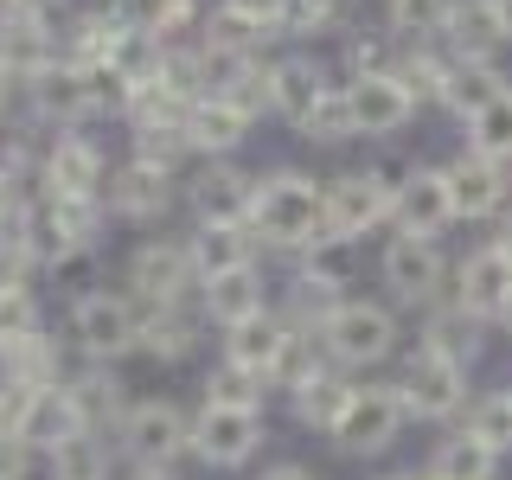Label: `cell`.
Wrapping results in <instances>:
<instances>
[{
  "label": "cell",
  "mask_w": 512,
  "mask_h": 480,
  "mask_svg": "<svg viewBox=\"0 0 512 480\" xmlns=\"http://www.w3.org/2000/svg\"><path fill=\"white\" fill-rule=\"evenodd\" d=\"M340 13H346V0H288V26L295 32H327V26H340Z\"/></svg>",
  "instance_id": "48"
},
{
  "label": "cell",
  "mask_w": 512,
  "mask_h": 480,
  "mask_svg": "<svg viewBox=\"0 0 512 480\" xmlns=\"http://www.w3.org/2000/svg\"><path fill=\"white\" fill-rule=\"evenodd\" d=\"M224 333H231V340H224V359L256 372V378L276 372V359L288 352V340H295V327L276 320V314H250V320H237V327H224Z\"/></svg>",
  "instance_id": "10"
},
{
  "label": "cell",
  "mask_w": 512,
  "mask_h": 480,
  "mask_svg": "<svg viewBox=\"0 0 512 480\" xmlns=\"http://www.w3.org/2000/svg\"><path fill=\"white\" fill-rule=\"evenodd\" d=\"M13 13H26V0H0V26H7Z\"/></svg>",
  "instance_id": "54"
},
{
  "label": "cell",
  "mask_w": 512,
  "mask_h": 480,
  "mask_svg": "<svg viewBox=\"0 0 512 480\" xmlns=\"http://www.w3.org/2000/svg\"><path fill=\"white\" fill-rule=\"evenodd\" d=\"M135 480H173V474H160V468H141V474H135Z\"/></svg>",
  "instance_id": "57"
},
{
  "label": "cell",
  "mask_w": 512,
  "mask_h": 480,
  "mask_svg": "<svg viewBox=\"0 0 512 480\" xmlns=\"http://www.w3.org/2000/svg\"><path fill=\"white\" fill-rule=\"evenodd\" d=\"M346 96H352L359 135H397V128L410 122V109H416L397 77H359V84H346Z\"/></svg>",
  "instance_id": "14"
},
{
  "label": "cell",
  "mask_w": 512,
  "mask_h": 480,
  "mask_svg": "<svg viewBox=\"0 0 512 480\" xmlns=\"http://www.w3.org/2000/svg\"><path fill=\"white\" fill-rule=\"evenodd\" d=\"M301 276L320 282V288H346L352 276V250H346V237H320V244H308V263H301Z\"/></svg>",
  "instance_id": "39"
},
{
  "label": "cell",
  "mask_w": 512,
  "mask_h": 480,
  "mask_svg": "<svg viewBox=\"0 0 512 480\" xmlns=\"http://www.w3.org/2000/svg\"><path fill=\"white\" fill-rule=\"evenodd\" d=\"M71 397H77V410H84V429H90V436L109 423V416H128V410H122V384H116V378H77V384H71Z\"/></svg>",
  "instance_id": "38"
},
{
  "label": "cell",
  "mask_w": 512,
  "mask_h": 480,
  "mask_svg": "<svg viewBox=\"0 0 512 480\" xmlns=\"http://www.w3.org/2000/svg\"><path fill=\"white\" fill-rule=\"evenodd\" d=\"M186 20H192V0H160V7L148 13V32H154L160 45H167V39H173V32H180Z\"/></svg>",
  "instance_id": "49"
},
{
  "label": "cell",
  "mask_w": 512,
  "mask_h": 480,
  "mask_svg": "<svg viewBox=\"0 0 512 480\" xmlns=\"http://www.w3.org/2000/svg\"><path fill=\"white\" fill-rule=\"evenodd\" d=\"M71 436H84V410H77L71 384H45V391H39V404H32L26 442H39V448H58V442H71Z\"/></svg>",
  "instance_id": "24"
},
{
  "label": "cell",
  "mask_w": 512,
  "mask_h": 480,
  "mask_svg": "<svg viewBox=\"0 0 512 480\" xmlns=\"http://www.w3.org/2000/svg\"><path fill=\"white\" fill-rule=\"evenodd\" d=\"M352 391H359V384H346V378H333V372H314V378L295 391V416H301L308 429H327V436H333V423L346 416Z\"/></svg>",
  "instance_id": "29"
},
{
  "label": "cell",
  "mask_w": 512,
  "mask_h": 480,
  "mask_svg": "<svg viewBox=\"0 0 512 480\" xmlns=\"http://www.w3.org/2000/svg\"><path fill=\"white\" fill-rule=\"evenodd\" d=\"M122 448L141 461V468H160L167 474V461L180 455V448H192V429L180 404H167V397H148V404H135L122 416Z\"/></svg>",
  "instance_id": "6"
},
{
  "label": "cell",
  "mask_w": 512,
  "mask_h": 480,
  "mask_svg": "<svg viewBox=\"0 0 512 480\" xmlns=\"http://www.w3.org/2000/svg\"><path fill=\"white\" fill-rule=\"evenodd\" d=\"M301 135H308V141H346V135H359V122H352V96L346 90H327L314 103V116L301 122Z\"/></svg>",
  "instance_id": "37"
},
{
  "label": "cell",
  "mask_w": 512,
  "mask_h": 480,
  "mask_svg": "<svg viewBox=\"0 0 512 480\" xmlns=\"http://www.w3.org/2000/svg\"><path fill=\"white\" fill-rule=\"evenodd\" d=\"M186 148H192L186 128H141L135 135V160H148V167H160V173H173V160H180Z\"/></svg>",
  "instance_id": "43"
},
{
  "label": "cell",
  "mask_w": 512,
  "mask_h": 480,
  "mask_svg": "<svg viewBox=\"0 0 512 480\" xmlns=\"http://www.w3.org/2000/svg\"><path fill=\"white\" fill-rule=\"evenodd\" d=\"M263 442V410H224V404H205L199 423H192V455L205 468H244Z\"/></svg>",
  "instance_id": "5"
},
{
  "label": "cell",
  "mask_w": 512,
  "mask_h": 480,
  "mask_svg": "<svg viewBox=\"0 0 512 480\" xmlns=\"http://www.w3.org/2000/svg\"><path fill=\"white\" fill-rule=\"evenodd\" d=\"M0 346H7V333H0Z\"/></svg>",
  "instance_id": "60"
},
{
  "label": "cell",
  "mask_w": 512,
  "mask_h": 480,
  "mask_svg": "<svg viewBox=\"0 0 512 480\" xmlns=\"http://www.w3.org/2000/svg\"><path fill=\"white\" fill-rule=\"evenodd\" d=\"M0 365H7V378L13 384H58V352H52V340H45L39 327L32 333H7V346H0Z\"/></svg>",
  "instance_id": "28"
},
{
  "label": "cell",
  "mask_w": 512,
  "mask_h": 480,
  "mask_svg": "<svg viewBox=\"0 0 512 480\" xmlns=\"http://www.w3.org/2000/svg\"><path fill=\"white\" fill-rule=\"evenodd\" d=\"M384 282L397 288V301H436L442 288V256L429 237H397L384 250Z\"/></svg>",
  "instance_id": "12"
},
{
  "label": "cell",
  "mask_w": 512,
  "mask_h": 480,
  "mask_svg": "<svg viewBox=\"0 0 512 480\" xmlns=\"http://www.w3.org/2000/svg\"><path fill=\"white\" fill-rule=\"evenodd\" d=\"M32 404H39V384H13V378H0V436H7V442H26Z\"/></svg>",
  "instance_id": "41"
},
{
  "label": "cell",
  "mask_w": 512,
  "mask_h": 480,
  "mask_svg": "<svg viewBox=\"0 0 512 480\" xmlns=\"http://www.w3.org/2000/svg\"><path fill=\"white\" fill-rule=\"evenodd\" d=\"M346 64H352V84H359V77H397V64H391V45H384L378 32L352 39V45H346Z\"/></svg>",
  "instance_id": "45"
},
{
  "label": "cell",
  "mask_w": 512,
  "mask_h": 480,
  "mask_svg": "<svg viewBox=\"0 0 512 480\" xmlns=\"http://www.w3.org/2000/svg\"><path fill=\"white\" fill-rule=\"evenodd\" d=\"M7 218H20V167H0V231Z\"/></svg>",
  "instance_id": "51"
},
{
  "label": "cell",
  "mask_w": 512,
  "mask_h": 480,
  "mask_svg": "<svg viewBox=\"0 0 512 480\" xmlns=\"http://www.w3.org/2000/svg\"><path fill=\"white\" fill-rule=\"evenodd\" d=\"M461 384H468V365H455V359H442V352H416V359L404 365V410L416 416H455L461 410Z\"/></svg>",
  "instance_id": "8"
},
{
  "label": "cell",
  "mask_w": 512,
  "mask_h": 480,
  "mask_svg": "<svg viewBox=\"0 0 512 480\" xmlns=\"http://www.w3.org/2000/svg\"><path fill=\"white\" fill-rule=\"evenodd\" d=\"M500 7V26H506V39H512V0H493Z\"/></svg>",
  "instance_id": "56"
},
{
  "label": "cell",
  "mask_w": 512,
  "mask_h": 480,
  "mask_svg": "<svg viewBox=\"0 0 512 480\" xmlns=\"http://www.w3.org/2000/svg\"><path fill=\"white\" fill-rule=\"evenodd\" d=\"M263 384H269V378H256V372H244V365L224 359L218 372L205 378V404H224V410H263Z\"/></svg>",
  "instance_id": "33"
},
{
  "label": "cell",
  "mask_w": 512,
  "mask_h": 480,
  "mask_svg": "<svg viewBox=\"0 0 512 480\" xmlns=\"http://www.w3.org/2000/svg\"><path fill=\"white\" fill-rule=\"evenodd\" d=\"M173 205V180L160 167H148V160H128V167L109 180V212L116 218H135V224H148L160 218Z\"/></svg>",
  "instance_id": "16"
},
{
  "label": "cell",
  "mask_w": 512,
  "mask_h": 480,
  "mask_svg": "<svg viewBox=\"0 0 512 480\" xmlns=\"http://www.w3.org/2000/svg\"><path fill=\"white\" fill-rule=\"evenodd\" d=\"M192 205H199V224H250L256 180H244L237 167H205L192 186Z\"/></svg>",
  "instance_id": "15"
},
{
  "label": "cell",
  "mask_w": 512,
  "mask_h": 480,
  "mask_svg": "<svg viewBox=\"0 0 512 480\" xmlns=\"http://www.w3.org/2000/svg\"><path fill=\"white\" fill-rule=\"evenodd\" d=\"M468 436H474V442H487L493 455H500V448H512V391L480 397V404L468 410Z\"/></svg>",
  "instance_id": "36"
},
{
  "label": "cell",
  "mask_w": 512,
  "mask_h": 480,
  "mask_svg": "<svg viewBox=\"0 0 512 480\" xmlns=\"http://www.w3.org/2000/svg\"><path fill=\"white\" fill-rule=\"evenodd\" d=\"M397 224H404V237H436L448 218H455V205H448V180L436 167H410L404 192H397Z\"/></svg>",
  "instance_id": "11"
},
{
  "label": "cell",
  "mask_w": 512,
  "mask_h": 480,
  "mask_svg": "<svg viewBox=\"0 0 512 480\" xmlns=\"http://www.w3.org/2000/svg\"><path fill=\"white\" fill-rule=\"evenodd\" d=\"M429 352H442V359H455V365H468L474 352H480V333H474V314L461 308H448V314H436L429 320Z\"/></svg>",
  "instance_id": "34"
},
{
  "label": "cell",
  "mask_w": 512,
  "mask_h": 480,
  "mask_svg": "<svg viewBox=\"0 0 512 480\" xmlns=\"http://www.w3.org/2000/svg\"><path fill=\"white\" fill-rule=\"evenodd\" d=\"M455 0H391V26L397 32H442Z\"/></svg>",
  "instance_id": "44"
},
{
  "label": "cell",
  "mask_w": 512,
  "mask_h": 480,
  "mask_svg": "<svg viewBox=\"0 0 512 480\" xmlns=\"http://www.w3.org/2000/svg\"><path fill=\"white\" fill-rule=\"evenodd\" d=\"M0 64H7L13 77H45L52 71V26H45V13H13L7 26H0Z\"/></svg>",
  "instance_id": "19"
},
{
  "label": "cell",
  "mask_w": 512,
  "mask_h": 480,
  "mask_svg": "<svg viewBox=\"0 0 512 480\" xmlns=\"http://www.w3.org/2000/svg\"><path fill=\"white\" fill-rule=\"evenodd\" d=\"M96 186H103V154L90 141L64 135L45 154V199H96Z\"/></svg>",
  "instance_id": "13"
},
{
  "label": "cell",
  "mask_w": 512,
  "mask_h": 480,
  "mask_svg": "<svg viewBox=\"0 0 512 480\" xmlns=\"http://www.w3.org/2000/svg\"><path fill=\"white\" fill-rule=\"evenodd\" d=\"M320 96H327V77H320V64H314V58H282L276 71H269V103H276L295 128L314 116Z\"/></svg>",
  "instance_id": "20"
},
{
  "label": "cell",
  "mask_w": 512,
  "mask_h": 480,
  "mask_svg": "<svg viewBox=\"0 0 512 480\" xmlns=\"http://www.w3.org/2000/svg\"><path fill=\"white\" fill-rule=\"evenodd\" d=\"M493 250H500V256H506V263H512V218L500 224V237H493Z\"/></svg>",
  "instance_id": "53"
},
{
  "label": "cell",
  "mask_w": 512,
  "mask_h": 480,
  "mask_svg": "<svg viewBox=\"0 0 512 480\" xmlns=\"http://www.w3.org/2000/svg\"><path fill=\"white\" fill-rule=\"evenodd\" d=\"M205 314L224 320V327H237V320L263 314V276H256V269H231V276L205 282Z\"/></svg>",
  "instance_id": "27"
},
{
  "label": "cell",
  "mask_w": 512,
  "mask_h": 480,
  "mask_svg": "<svg viewBox=\"0 0 512 480\" xmlns=\"http://www.w3.org/2000/svg\"><path fill=\"white\" fill-rule=\"evenodd\" d=\"M224 13H231L250 39H269L276 26H288V0H224Z\"/></svg>",
  "instance_id": "42"
},
{
  "label": "cell",
  "mask_w": 512,
  "mask_h": 480,
  "mask_svg": "<svg viewBox=\"0 0 512 480\" xmlns=\"http://www.w3.org/2000/svg\"><path fill=\"white\" fill-rule=\"evenodd\" d=\"M448 71H455V64H442V58L416 52V58L397 64V84L410 90V103H436V96H448Z\"/></svg>",
  "instance_id": "40"
},
{
  "label": "cell",
  "mask_w": 512,
  "mask_h": 480,
  "mask_svg": "<svg viewBox=\"0 0 512 480\" xmlns=\"http://www.w3.org/2000/svg\"><path fill=\"white\" fill-rule=\"evenodd\" d=\"M192 276H199L192 244H141L135 256H128V282L141 288L148 308H173V301L192 288Z\"/></svg>",
  "instance_id": "7"
},
{
  "label": "cell",
  "mask_w": 512,
  "mask_h": 480,
  "mask_svg": "<svg viewBox=\"0 0 512 480\" xmlns=\"http://www.w3.org/2000/svg\"><path fill=\"white\" fill-rule=\"evenodd\" d=\"M320 346H327L333 365H378L397 346V320L378 301H340L327 314V327H320Z\"/></svg>",
  "instance_id": "3"
},
{
  "label": "cell",
  "mask_w": 512,
  "mask_h": 480,
  "mask_svg": "<svg viewBox=\"0 0 512 480\" xmlns=\"http://www.w3.org/2000/svg\"><path fill=\"white\" fill-rule=\"evenodd\" d=\"M39 263L26 244V231H0V295H13V288H26V269Z\"/></svg>",
  "instance_id": "46"
},
{
  "label": "cell",
  "mask_w": 512,
  "mask_h": 480,
  "mask_svg": "<svg viewBox=\"0 0 512 480\" xmlns=\"http://www.w3.org/2000/svg\"><path fill=\"white\" fill-rule=\"evenodd\" d=\"M442 180H448V205H455V218H487L493 205H500V192H506L500 167H493V160H480V154L448 160Z\"/></svg>",
  "instance_id": "17"
},
{
  "label": "cell",
  "mask_w": 512,
  "mask_h": 480,
  "mask_svg": "<svg viewBox=\"0 0 512 480\" xmlns=\"http://www.w3.org/2000/svg\"><path fill=\"white\" fill-rule=\"evenodd\" d=\"M141 352H154V359H186L192 320H180L173 308H148V320H141Z\"/></svg>",
  "instance_id": "35"
},
{
  "label": "cell",
  "mask_w": 512,
  "mask_h": 480,
  "mask_svg": "<svg viewBox=\"0 0 512 480\" xmlns=\"http://www.w3.org/2000/svg\"><path fill=\"white\" fill-rule=\"evenodd\" d=\"M461 308H468L474 320L480 314H506V301H512V263H506V256L500 250H474L468 256V263H461Z\"/></svg>",
  "instance_id": "18"
},
{
  "label": "cell",
  "mask_w": 512,
  "mask_h": 480,
  "mask_svg": "<svg viewBox=\"0 0 512 480\" xmlns=\"http://www.w3.org/2000/svg\"><path fill=\"white\" fill-rule=\"evenodd\" d=\"M384 480H423V474H384Z\"/></svg>",
  "instance_id": "58"
},
{
  "label": "cell",
  "mask_w": 512,
  "mask_h": 480,
  "mask_svg": "<svg viewBox=\"0 0 512 480\" xmlns=\"http://www.w3.org/2000/svg\"><path fill=\"white\" fill-rule=\"evenodd\" d=\"M391 186L378 180V173H346V180H333L327 186V231L333 237H359V231H372L378 218H391Z\"/></svg>",
  "instance_id": "9"
},
{
  "label": "cell",
  "mask_w": 512,
  "mask_h": 480,
  "mask_svg": "<svg viewBox=\"0 0 512 480\" xmlns=\"http://www.w3.org/2000/svg\"><path fill=\"white\" fill-rule=\"evenodd\" d=\"M506 320H512V301H506Z\"/></svg>",
  "instance_id": "59"
},
{
  "label": "cell",
  "mask_w": 512,
  "mask_h": 480,
  "mask_svg": "<svg viewBox=\"0 0 512 480\" xmlns=\"http://www.w3.org/2000/svg\"><path fill=\"white\" fill-rule=\"evenodd\" d=\"M244 128H250L244 109H231L224 96H199L192 116H186V141L192 148H212V154H231L237 141H244Z\"/></svg>",
  "instance_id": "23"
},
{
  "label": "cell",
  "mask_w": 512,
  "mask_h": 480,
  "mask_svg": "<svg viewBox=\"0 0 512 480\" xmlns=\"http://www.w3.org/2000/svg\"><path fill=\"white\" fill-rule=\"evenodd\" d=\"M7 96H13V71L0 64V109H7Z\"/></svg>",
  "instance_id": "55"
},
{
  "label": "cell",
  "mask_w": 512,
  "mask_h": 480,
  "mask_svg": "<svg viewBox=\"0 0 512 480\" xmlns=\"http://www.w3.org/2000/svg\"><path fill=\"white\" fill-rule=\"evenodd\" d=\"M45 205H52V218L64 224V237L84 250V244H90V231H96V199H45Z\"/></svg>",
  "instance_id": "47"
},
{
  "label": "cell",
  "mask_w": 512,
  "mask_h": 480,
  "mask_svg": "<svg viewBox=\"0 0 512 480\" xmlns=\"http://www.w3.org/2000/svg\"><path fill=\"white\" fill-rule=\"evenodd\" d=\"M493 461H500V455L461 429V436H448L436 455H429V474L423 480H493Z\"/></svg>",
  "instance_id": "30"
},
{
  "label": "cell",
  "mask_w": 512,
  "mask_h": 480,
  "mask_svg": "<svg viewBox=\"0 0 512 480\" xmlns=\"http://www.w3.org/2000/svg\"><path fill=\"white\" fill-rule=\"evenodd\" d=\"M192 263H199L205 282L231 276V269H250V224H199V237H192Z\"/></svg>",
  "instance_id": "22"
},
{
  "label": "cell",
  "mask_w": 512,
  "mask_h": 480,
  "mask_svg": "<svg viewBox=\"0 0 512 480\" xmlns=\"http://www.w3.org/2000/svg\"><path fill=\"white\" fill-rule=\"evenodd\" d=\"M404 391L397 384H359L352 391L346 416L333 423V448L340 455H384V448L397 442V429H404Z\"/></svg>",
  "instance_id": "2"
},
{
  "label": "cell",
  "mask_w": 512,
  "mask_h": 480,
  "mask_svg": "<svg viewBox=\"0 0 512 480\" xmlns=\"http://www.w3.org/2000/svg\"><path fill=\"white\" fill-rule=\"evenodd\" d=\"M250 231L276 250H308L327 237V186H314L308 173L282 167L269 180H256V212H250Z\"/></svg>",
  "instance_id": "1"
},
{
  "label": "cell",
  "mask_w": 512,
  "mask_h": 480,
  "mask_svg": "<svg viewBox=\"0 0 512 480\" xmlns=\"http://www.w3.org/2000/svg\"><path fill=\"white\" fill-rule=\"evenodd\" d=\"M26 468H32V442L0 436V480H26Z\"/></svg>",
  "instance_id": "50"
},
{
  "label": "cell",
  "mask_w": 512,
  "mask_h": 480,
  "mask_svg": "<svg viewBox=\"0 0 512 480\" xmlns=\"http://www.w3.org/2000/svg\"><path fill=\"white\" fill-rule=\"evenodd\" d=\"M500 96H506V77L493 71L487 58H461L455 71H448V96H442V103L455 109V116H468V122H474L480 109L500 103Z\"/></svg>",
  "instance_id": "25"
},
{
  "label": "cell",
  "mask_w": 512,
  "mask_h": 480,
  "mask_svg": "<svg viewBox=\"0 0 512 480\" xmlns=\"http://www.w3.org/2000/svg\"><path fill=\"white\" fill-rule=\"evenodd\" d=\"M71 333H77V346H84V352H96V359H116V352L141 346V314H135V301L96 288V295H77Z\"/></svg>",
  "instance_id": "4"
},
{
  "label": "cell",
  "mask_w": 512,
  "mask_h": 480,
  "mask_svg": "<svg viewBox=\"0 0 512 480\" xmlns=\"http://www.w3.org/2000/svg\"><path fill=\"white\" fill-rule=\"evenodd\" d=\"M52 480H109V448L103 436H71V442H58L52 448Z\"/></svg>",
  "instance_id": "32"
},
{
  "label": "cell",
  "mask_w": 512,
  "mask_h": 480,
  "mask_svg": "<svg viewBox=\"0 0 512 480\" xmlns=\"http://www.w3.org/2000/svg\"><path fill=\"white\" fill-rule=\"evenodd\" d=\"M448 39H455L461 58H487L493 45H506L500 7H493V0H461V7L448 13Z\"/></svg>",
  "instance_id": "26"
},
{
  "label": "cell",
  "mask_w": 512,
  "mask_h": 480,
  "mask_svg": "<svg viewBox=\"0 0 512 480\" xmlns=\"http://www.w3.org/2000/svg\"><path fill=\"white\" fill-rule=\"evenodd\" d=\"M468 148H474L480 160H493V167H500V160H512V90L500 96V103H487V109L468 122Z\"/></svg>",
  "instance_id": "31"
},
{
  "label": "cell",
  "mask_w": 512,
  "mask_h": 480,
  "mask_svg": "<svg viewBox=\"0 0 512 480\" xmlns=\"http://www.w3.org/2000/svg\"><path fill=\"white\" fill-rule=\"evenodd\" d=\"M32 96H39V109L52 122H77L96 109V90H90V71H77V64H52L45 77H32Z\"/></svg>",
  "instance_id": "21"
},
{
  "label": "cell",
  "mask_w": 512,
  "mask_h": 480,
  "mask_svg": "<svg viewBox=\"0 0 512 480\" xmlns=\"http://www.w3.org/2000/svg\"><path fill=\"white\" fill-rule=\"evenodd\" d=\"M263 480H314V474H308V468H295V461H282V468H269Z\"/></svg>",
  "instance_id": "52"
}]
</instances>
